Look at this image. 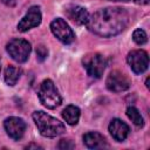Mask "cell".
<instances>
[{"label": "cell", "instance_id": "cell-5", "mask_svg": "<svg viewBox=\"0 0 150 150\" xmlns=\"http://www.w3.org/2000/svg\"><path fill=\"white\" fill-rule=\"evenodd\" d=\"M82 64L89 76L100 79L104 73L107 61L100 53H88L82 57Z\"/></svg>", "mask_w": 150, "mask_h": 150}, {"label": "cell", "instance_id": "cell-1", "mask_svg": "<svg viewBox=\"0 0 150 150\" xmlns=\"http://www.w3.org/2000/svg\"><path fill=\"white\" fill-rule=\"evenodd\" d=\"M129 23V13L122 7H105L89 15L87 28L95 35L111 38L122 33Z\"/></svg>", "mask_w": 150, "mask_h": 150}, {"label": "cell", "instance_id": "cell-12", "mask_svg": "<svg viewBox=\"0 0 150 150\" xmlns=\"http://www.w3.org/2000/svg\"><path fill=\"white\" fill-rule=\"evenodd\" d=\"M64 13L76 25H87L88 19H89L88 11L84 7L79 6V5H71V6H69L64 11Z\"/></svg>", "mask_w": 150, "mask_h": 150}, {"label": "cell", "instance_id": "cell-20", "mask_svg": "<svg viewBox=\"0 0 150 150\" xmlns=\"http://www.w3.org/2000/svg\"><path fill=\"white\" fill-rule=\"evenodd\" d=\"M5 5H7V6H9V7H13V6H15V0H1Z\"/></svg>", "mask_w": 150, "mask_h": 150}, {"label": "cell", "instance_id": "cell-13", "mask_svg": "<svg viewBox=\"0 0 150 150\" xmlns=\"http://www.w3.org/2000/svg\"><path fill=\"white\" fill-rule=\"evenodd\" d=\"M83 143L88 149H102L108 146L105 137L97 131H88L83 135Z\"/></svg>", "mask_w": 150, "mask_h": 150}, {"label": "cell", "instance_id": "cell-16", "mask_svg": "<svg viewBox=\"0 0 150 150\" xmlns=\"http://www.w3.org/2000/svg\"><path fill=\"white\" fill-rule=\"evenodd\" d=\"M125 114L128 116V118L136 125V127H143L144 125V120H143V116L141 115L139 110L136 108V107H128L127 110H125Z\"/></svg>", "mask_w": 150, "mask_h": 150}, {"label": "cell", "instance_id": "cell-11", "mask_svg": "<svg viewBox=\"0 0 150 150\" xmlns=\"http://www.w3.org/2000/svg\"><path fill=\"white\" fill-rule=\"evenodd\" d=\"M108 130H109L111 137L117 142H123L130 132L129 125L120 118L111 120L109 125H108Z\"/></svg>", "mask_w": 150, "mask_h": 150}, {"label": "cell", "instance_id": "cell-10", "mask_svg": "<svg viewBox=\"0 0 150 150\" xmlns=\"http://www.w3.org/2000/svg\"><path fill=\"white\" fill-rule=\"evenodd\" d=\"M4 128L6 134L14 141H19L25 135L27 124L21 117L11 116L4 121Z\"/></svg>", "mask_w": 150, "mask_h": 150}, {"label": "cell", "instance_id": "cell-3", "mask_svg": "<svg viewBox=\"0 0 150 150\" xmlns=\"http://www.w3.org/2000/svg\"><path fill=\"white\" fill-rule=\"evenodd\" d=\"M38 96H39L40 102L48 109H55L62 102V97H61L59 90L56 89L54 82L49 79L43 80L41 82V84L39 87Z\"/></svg>", "mask_w": 150, "mask_h": 150}, {"label": "cell", "instance_id": "cell-6", "mask_svg": "<svg viewBox=\"0 0 150 150\" xmlns=\"http://www.w3.org/2000/svg\"><path fill=\"white\" fill-rule=\"evenodd\" d=\"M127 62L135 74L141 75L149 67V55L144 49H134L128 53Z\"/></svg>", "mask_w": 150, "mask_h": 150}, {"label": "cell", "instance_id": "cell-22", "mask_svg": "<svg viewBox=\"0 0 150 150\" xmlns=\"http://www.w3.org/2000/svg\"><path fill=\"white\" fill-rule=\"evenodd\" d=\"M109 1H121V2H128V1H130V0H109Z\"/></svg>", "mask_w": 150, "mask_h": 150}, {"label": "cell", "instance_id": "cell-4", "mask_svg": "<svg viewBox=\"0 0 150 150\" xmlns=\"http://www.w3.org/2000/svg\"><path fill=\"white\" fill-rule=\"evenodd\" d=\"M6 50L9 54V56L18 63H23L28 60L29 54L32 52L30 43L20 38L11 39L6 45Z\"/></svg>", "mask_w": 150, "mask_h": 150}, {"label": "cell", "instance_id": "cell-17", "mask_svg": "<svg viewBox=\"0 0 150 150\" xmlns=\"http://www.w3.org/2000/svg\"><path fill=\"white\" fill-rule=\"evenodd\" d=\"M132 40H134V42H135L136 45L143 46V45L146 42V40H148V35H146V33H145L144 29L137 28V29H135L134 33H132Z\"/></svg>", "mask_w": 150, "mask_h": 150}, {"label": "cell", "instance_id": "cell-2", "mask_svg": "<svg viewBox=\"0 0 150 150\" xmlns=\"http://www.w3.org/2000/svg\"><path fill=\"white\" fill-rule=\"evenodd\" d=\"M33 121L35 122V125L39 130V132L43 137H56L62 135L66 131L64 124L59 121L57 118L53 117L52 115L42 111V110H36L32 115Z\"/></svg>", "mask_w": 150, "mask_h": 150}, {"label": "cell", "instance_id": "cell-19", "mask_svg": "<svg viewBox=\"0 0 150 150\" xmlns=\"http://www.w3.org/2000/svg\"><path fill=\"white\" fill-rule=\"evenodd\" d=\"M57 148H59V149H73V148H75V144H74L70 139H64V138H63V139L60 141Z\"/></svg>", "mask_w": 150, "mask_h": 150}, {"label": "cell", "instance_id": "cell-7", "mask_svg": "<svg viewBox=\"0 0 150 150\" xmlns=\"http://www.w3.org/2000/svg\"><path fill=\"white\" fill-rule=\"evenodd\" d=\"M50 30L54 36L64 45H69L75 40V33L61 18H56L50 22Z\"/></svg>", "mask_w": 150, "mask_h": 150}, {"label": "cell", "instance_id": "cell-8", "mask_svg": "<svg viewBox=\"0 0 150 150\" xmlns=\"http://www.w3.org/2000/svg\"><path fill=\"white\" fill-rule=\"evenodd\" d=\"M42 21V14L39 6H32L18 23V30L25 33L34 27L40 26Z\"/></svg>", "mask_w": 150, "mask_h": 150}, {"label": "cell", "instance_id": "cell-14", "mask_svg": "<svg viewBox=\"0 0 150 150\" xmlns=\"http://www.w3.org/2000/svg\"><path fill=\"white\" fill-rule=\"evenodd\" d=\"M80 115H81V111H80V108L74 105V104H69L67 105L63 111H62V117L63 120L69 124V125H76L79 123V120H80Z\"/></svg>", "mask_w": 150, "mask_h": 150}, {"label": "cell", "instance_id": "cell-15", "mask_svg": "<svg viewBox=\"0 0 150 150\" xmlns=\"http://www.w3.org/2000/svg\"><path fill=\"white\" fill-rule=\"evenodd\" d=\"M21 69L19 67H15L13 64H9L6 67L5 69V75H4V80L8 86H15L16 82L19 81L20 76H21Z\"/></svg>", "mask_w": 150, "mask_h": 150}, {"label": "cell", "instance_id": "cell-23", "mask_svg": "<svg viewBox=\"0 0 150 150\" xmlns=\"http://www.w3.org/2000/svg\"><path fill=\"white\" fill-rule=\"evenodd\" d=\"M0 71H1V59H0Z\"/></svg>", "mask_w": 150, "mask_h": 150}, {"label": "cell", "instance_id": "cell-21", "mask_svg": "<svg viewBox=\"0 0 150 150\" xmlns=\"http://www.w3.org/2000/svg\"><path fill=\"white\" fill-rule=\"evenodd\" d=\"M134 1L136 4H138V5H148L150 0H134Z\"/></svg>", "mask_w": 150, "mask_h": 150}, {"label": "cell", "instance_id": "cell-9", "mask_svg": "<svg viewBox=\"0 0 150 150\" xmlns=\"http://www.w3.org/2000/svg\"><path fill=\"white\" fill-rule=\"evenodd\" d=\"M130 84H131V82H130L129 77L120 70H112L105 80L107 88L114 93L125 91L127 89H129Z\"/></svg>", "mask_w": 150, "mask_h": 150}, {"label": "cell", "instance_id": "cell-18", "mask_svg": "<svg viewBox=\"0 0 150 150\" xmlns=\"http://www.w3.org/2000/svg\"><path fill=\"white\" fill-rule=\"evenodd\" d=\"M47 56H48V49H47L45 46L40 45V46L36 48V57H38V60L42 62L43 60L47 59Z\"/></svg>", "mask_w": 150, "mask_h": 150}]
</instances>
